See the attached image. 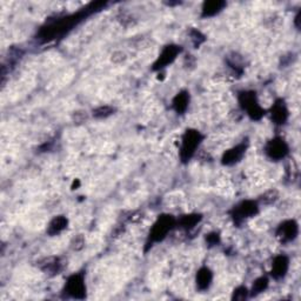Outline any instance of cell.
<instances>
[{
  "label": "cell",
  "mask_w": 301,
  "mask_h": 301,
  "mask_svg": "<svg viewBox=\"0 0 301 301\" xmlns=\"http://www.w3.org/2000/svg\"><path fill=\"white\" fill-rule=\"evenodd\" d=\"M201 141V134L198 131L188 130L182 136V145L180 156L182 160H188L192 158L197 147Z\"/></svg>",
  "instance_id": "obj_1"
},
{
  "label": "cell",
  "mask_w": 301,
  "mask_h": 301,
  "mask_svg": "<svg viewBox=\"0 0 301 301\" xmlns=\"http://www.w3.org/2000/svg\"><path fill=\"white\" fill-rule=\"evenodd\" d=\"M239 102L241 107L247 111V114L252 119L259 120L265 114V111L258 104L257 96L253 92H242L239 96Z\"/></svg>",
  "instance_id": "obj_2"
},
{
  "label": "cell",
  "mask_w": 301,
  "mask_h": 301,
  "mask_svg": "<svg viewBox=\"0 0 301 301\" xmlns=\"http://www.w3.org/2000/svg\"><path fill=\"white\" fill-rule=\"evenodd\" d=\"M175 220L171 215H163L157 220L154 226L152 227L150 238L152 241H160L166 236V234L169 232L174 226Z\"/></svg>",
  "instance_id": "obj_3"
},
{
  "label": "cell",
  "mask_w": 301,
  "mask_h": 301,
  "mask_svg": "<svg viewBox=\"0 0 301 301\" xmlns=\"http://www.w3.org/2000/svg\"><path fill=\"white\" fill-rule=\"evenodd\" d=\"M66 292L68 296L74 299H84L86 294V286H85L84 276L81 274H74L69 276L66 282Z\"/></svg>",
  "instance_id": "obj_4"
},
{
  "label": "cell",
  "mask_w": 301,
  "mask_h": 301,
  "mask_svg": "<svg viewBox=\"0 0 301 301\" xmlns=\"http://www.w3.org/2000/svg\"><path fill=\"white\" fill-rule=\"evenodd\" d=\"M266 153L269 158L274 160H280L285 158L288 153V146L280 138H275L267 144Z\"/></svg>",
  "instance_id": "obj_5"
},
{
  "label": "cell",
  "mask_w": 301,
  "mask_h": 301,
  "mask_svg": "<svg viewBox=\"0 0 301 301\" xmlns=\"http://www.w3.org/2000/svg\"><path fill=\"white\" fill-rule=\"evenodd\" d=\"M179 52H180V48L174 46V45L164 48V51L161 52L159 58H158L156 64H154V69H161L163 67H166L168 64H171L177 58Z\"/></svg>",
  "instance_id": "obj_6"
},
{
  "label": "cell",
  "mask_w": 301,
  "mask_h": 301,
  "mask_svg": "<svg viewBox=\"0 0 301 301\" xmlns=\"http://www.w3.org/2000/svg\"><path fill=\"white\" fill-rule=\"evenodd\" d=\"M299 232L298 229V224L294 220H287L282 223L278 229V236L281 241H291V240L296 239Z\"/></svg>",
  "instance_id": "obj_7"
},
{
  "label": "cell",
  "mask_w": 301,
  "mask_h": 301,
  "mask_svg": "<svg viewBox=\"0 0 301 301\" xmlns=\"http://www.w3.org/2000/svg\"><path fill=\"white\" fill-rule=\"evenodd\" d=\"M258 212V205L254 201H244L234 209V219L235 220H244L245 218L252 217V215L257 214Z\"/></svg>",
  "instance_id": "obj_8"
},
{
  "label": "cell",
  "mask_w": 301,
  "mask_h": 301,
  "mask_svg": "<svg viewBox=\"0 0 301 301\" xmlns=\"http://www.w3.org/2000/svg\"><path fill=\"white\" fill-rule=\"evenodd\" d=\"M246 151V146L244 144H240L235 147L231 148L224 154L223 157V163L225 165H233V164L238 163V161L241 159L242 156L245 154Z\"/></svg>",
  "instance_id": "obj_9"
},
{
  "label": "cell",
  "mask_w": 301,
  "mask_h": 301,
  "mask_svg": "<svg viewBox=\"0 0 301 301\" xmlns=\"http://www.w3.org/2000/svg\"><path fill=\"white\" fill-rule=\"evenodd\" d=\"M288 264H290V261H288L287 257H285V255L276 257L272 265V275L275 279L282 278L287 273Z\"/></svg>",
  "instance_id": "obj_10"
},
{
  "label": "cell",
  "mask_w": 301,
  "mask_h": 301,
  "mask_svg": "<svg viewBox=\"0 0 301 301\" xmlns=\"http://www.w3.org/2000/svg\"><path fill=\"white\" fill-rule=\"evenodd\" d=\"M288 117V111L286 108L285 104L282 101H278L274 106L272 107V119L274 120L275 124H285V121L287 120Z\"/></svg>",
  "instance_id": "obj_11"
},
{
  "label": "cell",
  "mask_w": 301,
  "mask_h": 301,
  "mask_svg": "<svg viewBox=\"0 0 301 301\" xmlns=\"http://www.w3.org/2000/svg\"><path fill=\"white\" fill-rule=\"evenodd\" d=\"M213 279L212 272L209 270L207 267H203L198 272L197 274V286L200 288V290H207L211 285Z\"/></svg>",
  "instance_id": "obj_12"
},
{
  "label": "cell",
  "mask_w": 301,
  "mask_h": 301,
  "mask_svg": "<svg viewBox=\"0 0 301 301\" xmlns=\"http://www.w3.org/2000/svg\"><path fill=\"white\" fill-rule=\"evenodd\" d=\"M66 227H67V219L63 217V215H60V217L54 218L53 220L51 221L50 225H48L47 232L48 234H51V235H56V234L65 230Z\"/></svg>",
  "instance_id": "obj_13"
},
{
  "label": "cell",
  "mask_w": 301,
  "mask_h": 301,
  "mask_svg": "<svg viewBox=\"0 0 301 301\" xmlns=\"http://www.w3.org/2000/svg\"><path fill=\"white\" fill-rule=\"evenodd\" d=\"M225 2L224 1H207L202 6V16L203 17H213L219 13L224 8Z\"/></svg>",
  "instance_id": "obj_14"
},
{
  "label": "cell",
  "mask_w": 301,
  "mask_h": 301,
  "mask_svg": "<svg viewBox=\"0 0 301 301\" xmlns=\"http://www.w3.org/2000/svg\"><path fill=\"white\" fill-rule=\"evenodd\" d=\"M188 102H190V96H188V93L181 92L173 100V107H174L178 113H184L188 107Z\"/></svg>",
  "instance_id": "obj_15"
},
{
  "label": "cell",
  "mask_w": 301,
  "mask_h": 301,
  "mask_svg": "<svg viewBox=\"0 0 301 301\" xmlns=\"http://www.w3.org/2000/svg\"><path fill=\"white\" fill-rule=\"evenodd\" d=\"M200 218L201 217L198 214L185 215V217L180 220L181 227H184V229H192V227H194L198 223H199Z\"/></svg>",
  "instance_id": "obj_16"
},
{
  "label": "cell",
  "mask_w": 301,
  "mask_h": 301,
  "mask_svg": "<svg viewBox=\"0 0 301 301\" xmlns=\"http://www.w3.org/2000/svg\"><path fill=\"white\" fill-rule=\"evenodd\" d=\"M268 286V279L266 276H261V278L257 279L254 281L253 287H252V293L253 294H259L261 292H264Z\"/></svg>",
  "instance_id": "obj_17"
},
{
  "label": "cell",
  "mask_w": 301,
  "mask_h": 301,
  "mask_svg": "<svg viewBox=\"0 0 301 301\" xmlns=\"http://www.w3.org/2000/svg\"><path fill=\"white\" fill-rule=\"evenodd\" d=\"M112 113H113V108L109 107V106H101V107H98L93 111V115L96 118H106Z\"/></svg>",
  "instance_id": "obj_18"
},
{
  "label": "cell",
  "mask_w": 301,
  "mask_h": 301,
  "mask_svg": "<svg viewBox=\"0 0 301 301\" xmlns=\"http://www.w3.org/2000/svg\"><path fill=\"white\" fill-rule=\"evenodd\" d=\"M247 296H248L247 290H246L245 287H239V288H236L235 291H234L233 299H235V300H245L246 298H247Z\"/></svg>",
  "instance_id": "obj_19"
},
{
  "label": "cell",
  "mask_w": 301,
  "mask_h": 301,
  "mask_svg": "<svg viewBox=\"0 0 301 301\" xmlns=\"http://www.w3.org/2000/svg\"><path fill=\"white\" fill-rule=\"evenodd\" d=\"M207 240L209 242H211V244H217V242L219 241V235L215 233L214 234H209Z\"/></svg>",
  "instance_id": "obj_20"
}]
</instances>
